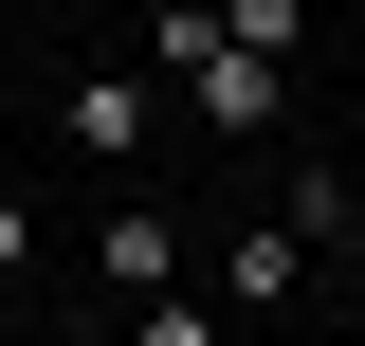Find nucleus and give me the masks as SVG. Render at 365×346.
<instances>
[{"label":"nucleus","mask_w":365,"mask_h":346,"mask_svg":"<svg viewBox=\"0 0 365 346\" xmlns=\"http://www.w3.org/2000/svg\"><path fill=\"white\" fill-rule=\"evenodd\" d=\"M55 146L128 182V164H146V91H128V73H73V91H55Z\"/></svg>","instance_id":"obj_1"},{"label":"nucleus","mask_w":365,"mask_h":346,"mask_svg":"<svg viewBox=\"0 0 365 346\" xmlns=\"http://www.w3.org/2000/svg\"><path fill=\"white\" fill-rule=\"evenodd\" d=\"M182 110H201V128H220V146H256L274 110H292V73H256V55L220 37V55H201V73H182Z\"/></svg>","instance_id":"obj_2"},{"label":"nucleus","mask_w":365,"mask_h":346,"mask_svg":"<svg viewBox=\"0 0 365 346\" xmlns=\"http://www.w3.org/2000/svg\"><path fill=\"white\" fill-rule=\"evenodd\" d=\"M182 256H201V219H165V201H110V292H182Z\"/></svg>","instance_id":"obj_3"},{"label":"nucleus","mask_w":365,"mask_h":346,"mask_svg":"<svg viewBox=\"0 0 365 346\" xmlns=\"http://www.w3.org/2000/svg\"><path fill=\"white\" fill-rule=\"evenodd\" d=\"M292 292H311V237H292V219H274V237H220V310L237 328H274Z\"/></svg>","instance_id":"obj_4"},{"label":"nucleus","mask_w":365,"mask_h":346,"mask_svg":"<svg viewBox=\"0 0 365 346\" xmlns=\"http://www.w3.org/2000/svg\"><path fill=\"white\" fill-rule=\"evenodd\" d=\"M220 37L256 55V73H292V55H311V0H220Z\"/></svg>","instance_id":"obj_5"},{"label":"nucleus","mask_w":365,"mask_h":346,"mask_svg":"<svg viewBox=\"0 0 365 346\" xmlns=\"http://www.w3.org/2000/svg\"><path fill=\"white\" fill-rule=\"evenodd\" d=\"M220 328H237L220 292H146V310H128V346H220Z\"/></svg>","instance_id":"obj_6"},{"label":"nucleus","mask_w":365,"mask_h":346,"mask_svg":"<svg viewBox=\"0 0 365 346\" xmlns=\"http://www.w3.org/2000/svg\"><path fill=\"white\" fill-rule=\"evenodd\" d=\"M329 273H365V182H347V219H329Z\"/></svg>","instance_id":"obj_7"},{"label":"nucleus","mask_w":365,"mask_h":346,"mask_svg":"<svg viewBox=\"0 0 365 346\" xmlns=\"http://www.w3.org/2000/svg\"><path fill=\"white\" fill-rule=\"evenodd\" d=\"M0 273H37V219H19V201H0Z\"/></svg>","instance_id":"obj_8"}]
</instances>
